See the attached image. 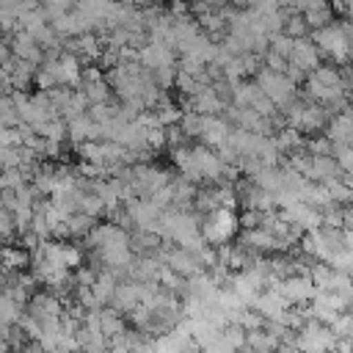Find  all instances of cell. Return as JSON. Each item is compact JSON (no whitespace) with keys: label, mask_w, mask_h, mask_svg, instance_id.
I'll list each match as a JSON object with an SVG mask.
<instances>
[{"label":"cell","mask_w":353,"mask_h":353,"mask_svg":"<svg viewBox=\"0 0 353 353\" xmlns=\"http://www.w3.org/2000/svg\"><path fill=\"white\" fill-rule=\"evenodd\" d=\"M306 99L323 105L331 116L347 105V83L334 66H317L306 74Z\"/></svg>","instance_id":"6da1fadb"},{"label":"cell","mask_w":353,"mask_h":353,"mask_svg":"<svg viewBox=\"0 0 353 353\" xmlns=\"http://www.w3.org/2000/svg\"><path fill=\"white\" fill-rule=\"evenodd\" d=\"M33 83L41 91H50V88H77L83 83V61H80V55L74 50L55 52L52 58H47L39 66Z\"/></svg>","instance_id":"7a4b0ae2"},{"label":"cell","mask_w":353,"mask_h":353,"mask_svg":"<svg viewBox=\"0 0 353 353\" xmlns=\"http://www.w3.org/2000/svg\"><path fill=\"white\" fill-rule=\"evenodd\" d=\"M301 251L314 262H334L342 251H347L342 226H320L301 237Z\"/></svg>","instance_id":"3957f363"},{"label":"cell","mask_w":353,"mask_h":353,"mask_svg":"<svg viewBox=\"0 0 353 353\" xmlns=\"http://www.w3.org/2000/svg\"><path fill=\"white\" fill-rule=\"evenodd\" d=\"M281 113H284V124L292 127V130H298L301 135L320 132V130H325L328 121H331V113H328L323 105L312 102V99H295V102H292L290 108H284Z\"/></svg>","instance_id":"277c9868"},{"label":"cell","mask_w":353,"mask_h":353,"mask_svg":"<svg viewBox=\"0 0 353 353\" xmlns=\"http://www.w3.org/2000/svg\"><path fill=\"white\" fill-rule=\"evenodd\" d=\"M240 229V218L232 207H218L201 218V234L210 245H229Z\"/></svg>","instance_id":"5b68a950"},{"label":"cell","mask_w":353,"mask_h":353,"mask_svg":"<svg viewBox=\"0 0 353 353\" xmlns=\"http://www.w3.org/2000/svg\"><path fill=\"white\" fill-rule=\"evenodd\" d=\"M336 342H339V336L334 334V328L312 317V320H306V323L295 331L292 347H298V350H303V353H334Z\"/></svg>","instance_id":"8992f818"},{"label":"cell","mask_w":353,"mask_h":353,"mask_svg":"<svg viewBox=\"0 0 353 353\" xmlns=\"http://www.w3.org/2000/svg\"><path fill=\"white\" fill-rule=\"evenodd\" d=\"M314 44L320 47L323 55H328L336 63H347L353 58V30L342 25H328L314 30Z\"/></svg>","instance_id":"52a82bcc"},{"label":"cell","mask_w":353,"mask_h":353,"mask_svg":"<svg viewBox=\"0 0 353 353\" xmlns=\"http://www.w3.org/2000/svg\"><path fill=\"white\" fill-rule=\"evenodd\" d=\"M256 83L262 85V91L270 97V102L279 108V110H284V108H290L295 99H298V83L287 74V72H276V69H259L256 72Z\"/></svg>","instance_id":"ba28073f"},{"label":"cell","mask_w":353,"mask_h":353,"mask_svg":"<svg viewBox=\"0 0 353 353\" xmlns=\"http://www.w3.org/2000/svg\"><path fill=\"white\" fill-rule=\"evenodd\" d=\"M132 182H135V193L149 199V196L160 193L163 188H168L174 182V176L154 163H135L132 165Z\"/></svg>","instance_id":"9c48e42d"},{"label":"cell","mask_w":353,"mask_h":353,"mask_svg":"<svg viewBox=\"0 0 353 353\" xmlns=\"http://www.w3.org/2000/svg\"><path fill=\"white\" fill-rule=\"evenodd\" d=\"M138 63H143L152 74L179 69V63H176V50H174L171 44H165V41H154V39H149V41L138 50Z\"/></svg>","instance_id":"30bf717a"},{"label":"cell","mask_w":353,"mask_h":353,"mask_svg":"<svg viewBox=\"0 0 353 353\" xmlns=\"http://www.w3.org/2000/svg\"><path fill=\"white\" fill-rule=\"evenodd\" d=\"M273 287H276L292 306H309V303L314 301V295L320 292L317 284H314V279H312L309 273H290L287 279H279Z\"/></svg>","instance_id":"8fae6325"},{"label":"cell","mask_w":353,"mask_h":353,"mask_svg":"<svg viewBox=\"0 0 353 353\" xmlns=\"http://www.w3.org/2000/svg\"><path fill=\"white\" fill-rule=\"evenodd\" d=\"M350 309V301L345 292H328V290H320L314 295V301L309 303V314L325 325H334V320Z\"/></svg>","instance_id":"7c38bea8"},{"label":"cell","mask_w":353,"mask_h":353,"mask_svg":"<svg viewBox=\"0 0 353 353\" xmlns=\"http://www.w3.org/2000/svg\"><path fill=\"white\" fill-rule=\"evenodd\" d=\"M28 314H33V317L44 325V323L61 320V317L66 314V306H63V301H61L58 292H52V290H39V292H33L30 301H28Z\"/></svg>","instance_id":"4fadbf2b"},{"label":"cell","mask_w":353,"mask_h":353,"mask_svg":"<svg viewBox=\"0 0 353 353\" xmlns=\"http://www.w3.org/2000/svg\"><path fill=\"white\" fill-rule=\"evenodd\" d=\"M279 215L287 218V221H290L295 229H301L303 234L323 226V210L314 207V204H309V201H303V199H301V201H292V204H287V207H281Z\"/></svg>","instance_id":"5bb4252c"},{"label":"cell","mask_w":353,"mask_h":353,"mask_svg":"<svg viewBox=\"0 0 353 353\" xmlns=\"http://www.w3.org/2000/svg\"><path fill=\"white\" fill-rule=\"evenodd\" d=\"M290 301L276 290V287H268V290H262L259 295H256V301L251 303V309H256L268 323L270 320H281L284 323V317H287V312H290Z\"/></svg>","instance_id":"9a60e30c"},{"label":"cell","mask_w":353,"mask_h":353,"mask_svg":"<svg viewBox=\"0 0 353 353\" xmlns=\"http://www.w3.org/2000/svg\"><path fill=\"white\" fill-rule=\"evenodd\" d=\"M226 99L218 94V88L210 83V85H201L196 94L188 97V110H196L201 116H221L226 110Z\"/></svg>","instance_id":"2e32d148"},{"label":"cell","mask_w":353,"mask_h":353,"mask_svg":"<svg viewBox=\"0 0 353 353\" xmlns=\"http://www.w3.org/2000/svg\"><path fill=\"white\" fill-rule=\"evenodd\" d=\"M232 130H234V124H232L226 116H204V119H201L199 141L207 143V146H212V149H221V146L229 141Z\"/></svg>","instance_id":"e0dca14e"},{"label":"cell","mask_w":353,"mask_h":353,"mask_svg":"<svg viewBox=\"0 0 353 353\" xmlns=\"http://www.w3.org/2000/svg\"><path fill=\"white\" fill-rule=\"evenodd\" d=\"M320 47L314 44V39H295V47H292V55H290V66L292 69H298V72H303V74H309V72H314L317 66H320Z\"/></svg>","instance_id":"ac0fdd59"},{"label":"cell","mask_w":353,"mask_h":353,"mask_svg":"<svg viewBox=\"0 0 353 353\" xmlns=\"http://www.w3.org/2000/svg\"><path fill=\"white\" fill-rule=\"evenodd\" d=\"M143 301V281H135V279H124L119 281L116 287V295H113V309H119L124 317L132 314V309H138Z\"/></svg>","instance_id":"d6986e66"},{"label":"cell","mask_w":353,"mask_h":353,"mask_svg":"<svg viewBox=\"0 0 353 353\" xmlns=\"http://www.w3.org/2000/svg\"><path fill=\"white\" fill-rule=\"evenodd\" d=\"M83 94H85V99L91 102V105H105V102H110V94H113V88H110V83H108V77H102L97 69H83V83L77 85Z\"/></svg>","instance_id":"ffe728a7"},{"label":"cell","mask_w":353,"mask_h":353,"mask_svg":"<svg viewBox=\"0 0 353 353\" xmlns=\"http://www.w3.org/2000/svg\"><path fill=\"white\" fill-rule=\"evenodd\" d=\"M325 135L334 141V146H353V108L334 113L325 127Z\"/></svg>","instance_id":"44dd1931"},{"label":"cell","mask_w":353,"mask_h":353,"mask_svg":"<svg viewBox=\"0 0 353 353\" xmlns=\"http://www.w3.org/2000/svg\"><path fill=\"white\" fill-rule=\"evenodd\" d=\"M240 240L254 248L256 254H270V251H279V237L273 234L270 226H254V229H243Z\"/></svg>","instance_id":"7402d4cb"},{"label":"cell","mask_w":353,"mask_h":353,"mask_svg":"<svg viewBox=\"0 0 353 353\" xmlns=\"http://www.w3.org/2000/svg\"><path fill=\"white\" fill-rule=\"evenodd\" d=\"M66 124H69V141H72L74 146H83V143H88V141L102 138V130H99V124L91 119V113H83V116H77V119H72V121H66Z\"/></svg>","instance_id":"603a6c76"},{"label":"cell","mask_w":353,"mask_h":353,"mask_svg":"<svg viewBox=\"0 0 353 353\" xmlns=\"http://www.w3.org/2000/svg\"><path fill=\"white\" fill-rule=\"evenodd\" d=\"M25 312H28V303L3 290V298H0V323L3 325H19V320L25 317Z\"/></svg>","instance_id":"cb8c5ba5"},{"label":"cell","mask_w":353,"mask_h":353,"mask_svg":"<svg viewBox=\"0 0 353 353\" xmlns=\"http://www.w3.org/2000/svg\"><path fill=\"white\" fill-rule=\"evenodd\" d=\"M3 262H6V270H25L33 262V251L30 248H22V245L19 248L17 245H6Z\"/></svg>","instance_id":"d4e9b609"},{"label":"cell","mask_w":353,"mask_h":353,"mask_svg":"<svg viewBox=\"0 0 353 353\" xmlns=\"http://www.w3.org/2000/svg\"><path fill=\"white\" fill-rule=\"evenodd\" d=\"M97 218H91V215H85V212H74V215H69V221H66V237H88V232L97 226L94 223Z\"/></svg>","instance_id":"484cf974"},{"label":"cell","mask_w":353,"mask_h":353,"mask_svg":"<svg viewBox=\"0 0 353 353\" xmlns=\"http://www.w3.org/2000/svg\"><path fill=\"white\" fill-rule=\"evenodd\" d=\"M0 116H3V127H19V124H22L14 94H6V97H3V102H0Z\"/></svg>","instance_id":"4316f807"},{"label":"cell","mask_w":353,"mask_h":353,"mask_svg":"<svg viewBox=\"0 0 353 353\" xmlns=\"http://www.w3.org/2000/svg\"><path fill=\"white\" fill-rule=\"evenodd\" d=\"M74 52L80 55V61H94L97 55H99V41L91 36V33H83V36H77V41H74Z\"/></svg>","instance_id":"83f0119b"},{"label":"cell","mask_w":353,"mask_h":353,"mask_svg":"<svg viewBox=\"0 0 353 353\" xmlns=\"http://www.w3.org/2000/svg\"><path fill=\"white\" fill-rule=\"evenodd\" d=\"M303 19H306V25H309V28H314V30L328 28V25H331V8H328V6H323V8L306 11V14H303Z\"/></svg>","instance_id":"f1b7e54d"},{"label":"cell","mask_w":353,"mask_h":353,"mask_svg":"<svg viewBox=\"0 0 353 353\" xmlns=\"http://www.w3.org/2000/svg\"><path fill=\"white\" fill-rule=\"evenodd\" d=\"M334 334L339 336V339H353V309H347V312H342L336 320H334Z\"/></svg>","instance_id":"f546056e"},{"label":"cell","mask_w":353,"mask_h":353,"mask_svg":"<svg viewBox=\"0 0 353 353\" xmlns=\"http://www.w3.org/2000/svg\"><path fill=\"white\" fill-rule=\"evenodd\" d=\"M292 47H295V39H292L290 33H276V36L270 39V50L279 52V55H284L287 61H290V55H292Z\"/></svg>","instance_id":"4dcf8cb0"},{"label":"cell","mask_w":353,"mask_h":353,"mask_svg":"<svg viewBox=\"0 0 353 353\" xmlns=\"http://www.w3.org/2000/svg\"><path fill=\"white\" fill-rule=\"evenodd\" d=\"M41 6H44V11H47V17L55 19V17H61V14L72 11V8H77V0H41Z\"/></svg>","instance_id":"1f68e13d"},{"label":"cell","mask_w":353,"mask_h":353,"mask_svg":"<svg viewBox=\"0 0 353 353\" xmlns=\"http://www.w3.org/2000/svg\"><path fill=\"white\" fill-rule=\"evenodd\" d=\"M334 157H336L342 174L353 171V146H334Z\"/></svg>","instance_id":"d6a6232c"},{"label":"cell","mask_w":353,"mask_h":353,"mask_svg":"<svg viewBox=\"0 0 353 353\" xmlns=\"http://www.w3.org/2000/svg\"><path fill=\"white\" fill-rule=\"evenodd\" d=\"M306 19L303 17H292V19H287V25H284V33H290L292 39H303V33H306Z\"/></svg>","instance_id":"836d02e7"},{"label":"cell","mask_w":353,"mask_h":353,"mask_svg":"<svg viewBox=\"0 0 353 353\" xmlns=\"http://www.w3.org/2000/svg\"><path fill=\"white\" fill-rule=\"evenodd\" d=\"M323 6H325V0H292V8H298L301 14L314 11V8H323Z\"/></svg>","instance_id":"e575fe53"},{"label":"cell","mask_w":353,"mask_h":353,"mask_svg":"<svg viewBox=\"0 0 353 353\" xmlns=\"http://www.w3.org/2000/svg\"><path fill=\"white\" fill-rule=\"evenodd\" d=\"M201 25L210 30H221L223 28V17L221 14H201Z\"/></svg>","instance_id":"d590c367"},{"label":"cell","mask_w":353,"mask_h":353,"mask_svg":"<svg viewBox=\"0 0 353 353\" xmlns=\"http://www.w3.org/2000/svg\"><path fill=\"white\" fill-rule=\"evenodd\" d=\"M347 99H350V108H353V83L347 85Z\"/></svg>","instance_id":"8d00e7d4"},{"label":"cell","mask_w":353,"mask_h":353,"mask_svg":"<svg viewBox=\"0 0 353 353\" xmlns=\"http://www.w3.org/2000/svg\"><path fill=\"white\" fill-rule=\"evenodd\" d=\"M281 353H303V350H298V347H284Z\"/></svg>","instance_id":"74e56055"},{"label":"cell","mask_w":353,"mask_h":353,"mask_svg":"<svg viewBox=\"0 0 353 353\" xmlns=\"http://www.w3.org/2000/svg\"><path fill=\"white\" fill-rule=\"evenodd\" d=\"M130 3H146V0H130Z\"/></svg>","instance_id":"f35d334b"}]
</instances>
